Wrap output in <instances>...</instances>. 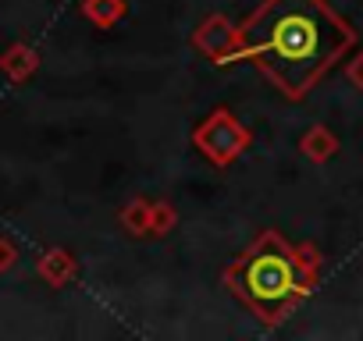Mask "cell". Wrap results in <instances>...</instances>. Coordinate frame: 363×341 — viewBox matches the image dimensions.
Returning <instances> with one entry per match:
<instances>
[{
	"label": "cell",
	"mask_w": 363,
	"mask_h": 341,
	"mask_svg": "<svg viewBox=\"0 0 363 341\" xmlns=\"http://www.w3.org/2000/svg\"><path fill=\"white\" fill-rule=\"evenodd\" d=\"M352 43V25L328 0H264L242 25H235L232 64L253 61L281 96L303 100Z\"/></svg>",
	"instance_id": "cell-1"
},
{
	"label": "cell",
	"mask_w": 363,
	"mask_h": 341,
	"mask_svg": "<svg viewBox=\"0 0 363 341\" xmlns=\"http://www.w3.org/2000/svg\"><path fill=\"white\" fill-rule=\"evenodd\" d=\"M320 256L313 245H289L278 231H260L225 270L228 291L257 313L260 323L278 327L317 288Z\"/></svg>",
	"instance_id": "cell-2"
},
{
	"label": "cell",
	"mask_w": 363,
	"mask_h": 341,
	"mask_svg": "<svg viewBox=\"0 0 363 341\" xmlns=\"http://www.w3.org/2000/svg\"><path fill=\"white\" fill-rule=\"evenodd\" d=\"M253 142V132L228 110V107H218L211 110L196 128H193V146L218 167H228L235 163Z\"/></svg>",
	"instance_id": "cell-3"
},
{
	"label": "cell",
	"mask_w": 363,
	"mask_h": 341,
	"mask_svg": "<svg viewBox=\"0 0 363 341\" xmlns=\"http://www.w3.org/2000/svg\"><path fill=\"white\" fill-rule=\"evenodd\" d=\"M193 47L200 54H207L214 64H232L235 54V25L225 15H207L200 22V29L193 33Z\"/></svg>",
	"instance_id": "cell-4"
},
{
	"label": "cell",
	"mask_w": 363,
	"mask_h": 341,
	"mask_svg": "<svg viewBox=\"0 0 363 341\" xmlns=\"http://www.w3.org/2000/svg\"><path fill=\"white\" fill-rule=\"evenodd\" d=\"M36 68H40V54L29 43H11L4 54H0V71H4L8 82H15V86L29 82L36 75Z\"/></svg>",
	"instance_id": "cell-5"
},
{
	"label": "cell",
	"mask_w": 363,
	"mask_h": 341,
	"mask_svg": "<svg viewBox=\"0 0 363 341\" xmlns=\"http://www.w3.org/2000/svg\"><path fill=\"white\" fill-rule=\"evenodd\" d=\"M36 274H40L50 288H65V284L79 274V263H75V256H72L68 249H50V253L40 256Z\"/></svg>",
	"instance_id": "cell-6"
},
{
	"label": "cell",
	"mask_w": 363,
	"mask_h": 341,
	"mask_svg": "<svg viewBox=\"0 0 363 341\" xmlns=\"http://www.w3.org/2000/svg\"><path fill=\"white\" fill-rule=\"evenodd\" d=\"M299 149H303L306 160L328 163V160L338 153V135H335L331 128H324V125H313V128H306V132L299 135Z\"/></svg>",
	"instance_id": "cell-7"
},
{
	"label": "cell",
	"mask_w": 363,
	"mask_h": 341,
	"mask_svg": "<svg viewBox=\"0 0 363 341\" xmlns=\"http://www.w3.org/2000/svg\"><path fill=\"white\" fill-rule=\"evenodd\" d=\"M82 15L96 29H114L128 15V0H82Z\"/></svg>",
	"instance_id": "cell-8"
},
{
	"label": "cell",
	"mask_w": 363,
	"mask_h": 341,
	"mask_svg": "<svg viewBox=\"0 0 363 341\" xmlns=\"http://www.w3.org/2000/svg\"><path fill=\"white\" fill-rule=\"evenodd\" d=\"M150 200H132V203H125V210H121V228L128 231V235H150Z\"/></svg>",
	"instance_id": "cell-9"
},
{
	"label": "cell",
	"mask_w": 363,
	"mask_h": 341,
	"mask_svg": "<svg viewBox=\"0 0 363 341\" xmlns=\"http://www.w3.org/2000/svg\"><path fill=\"white\" fill-rule=\"evenodd\" d=\"M178 224V214L171 203H153L150 207V235H167Z\"/></svg>",
	"instance_id": "cell-10"
},
{
	"label": "cell",
	"mask_w": 363,
	"mask_h": 341,
	"mask_svg": "<svg viewBox=\"0 0 363 341\" xmlns=\"http://www.w3.org/2000/svg\"><path fill=\"white\" fill-rule=\"evenodd\" d=\"M15 263H18V249H15V242H11L8 235H0V274H8Z\"/></svg>",
	"instance_id": "cell-11"
},
{
	"label": "cell",
	"mask_w": 363,
	"mask_h": 341,
	"mask_svg": "<svg viewBox=\"0 0 363 341\" xmlns=\"http://www.w3.org/2000/svg\"><path fill=\"white\" fill-rule=\"evenodd\" d=\"M345 79H349V82H352V86L363 93V54H359V57H352V61L345 64Z\"/></svg>",
	"instance_id": "cell-12"
}]
</instances>
